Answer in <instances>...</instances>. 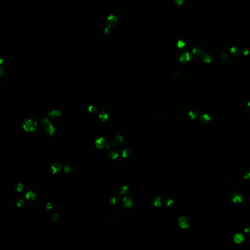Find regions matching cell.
Masks as SVG:
<instances>
[{
    "instance_id": "obj_34",
    "label": "cell",
    "mask_w": 250,
    "mask_h": 250,
    "mask_svg": "<svg viewBox=\"0 0 250 250\" xmlns=\"http://www.w3.org/2000/svg\"><path fill=\"white\" fill-rule=\"evenodd\" d=\"M53 207V205L51 202H48L46 204V208L48 210L51 209Z\"/></svg>"
},
{
    "instance_id": "obj_41",
    "label": "cell",
    "mask_w": 250,
    "mask_h": 250,
    "mask_svg": "<svg viewBox=\"0 0 250 250\" xmlns=\"http://www.w3.org/2000/svg\"><path fill=\"white\" fill-rule=\"evenodd\" d=\"M109 31H110L109 28H107L106 29V30H105V32H106V33H109Z\"/></svg>"
},
{
    "instance_id": "obj_38",
    "label": "cell",
    "mask_w": 250,
    "mask_h": 250,
    "mask_svg": "<svg viewBox=\"0 0 250 250\" xmlns=\"http://www.w3.org/2000/svg\"><path fill=\"white\" fill-rule=\"evenodd\" d=\"M249 50H248V49H243L242 50V53L244 55H248V54H249Z\"/></svg>"
},
{
    "instance_id": "obj_42",
    "label": "cell",
    "mask_w": 250,
    "mask_h": 250,
    "mask_svg": "<svg viewBox=\"0 0 250 250\" xmlns=\"http://www.w3.org/2000/svg\"><path fill=\"white\" fill-rule=\"evenodd\" d=\"M248 107L249 109H250V101L248 103Z\"/></svg>"
},
{
    "instance_id": "obj_19",
    "label": "cell",
    "mask_w": 250,
    "mask_h": 250,
    "mask_svg": "<svg viewBox=\"0 0 250 250\" xmlns=\"http://www.w3.org/2000/svg\"><path fill=\"white\" fill-rule=\"evenodd\" d=\"M24 189L23 185L21 183H17L14 184L13 186V189L15 192L21 193Z\"/></svg>"
},
{
    "instance_id": "obj_9",
    "label": "cell",
    "mask_w": 250,
    "mask_h": 250,
    "mask_svg": "<svg viewBox=\"0 0 250 250\" xmlns=\"http://www.w3.org/2000/svg\"><path fill=\"white\" fill-rule=\"evenodd\" d=\"M124 141L123 138L121 135L116 136L111 142V146L113 147L117 146L120 145Z\"/></svg>"
},
{
    "instance_id": "obj_2",
    "label": "cell",
    "mask_w": 250,
    "mask_h": 250,
    "mask_svg": "<svg viewBox=\"0 0 250 250\" xmlns=\"http://www.w3.org/2000/svg\"><path fill=\"white\" fill-rule=\"evenodd\" d=\"M41 125L48 136L52 137L55 135L56 128L48 118L45 117L43 118L41 122Z\"/></svg>"
},
{
    "instance_id": "obj_11",
    "label": "cell",
    "mask_w": 250,
    "mask_h": 250,
    "mask_svg": "<svg viewBox=\"0 0 250 250\" xmlns=\"http://www.w3.org/2000/svg\"><path fill=\"white\" fill-rule=\"evenodd\" d=\"M164 202L163 197L159 196L155 198L152 202V205L154 207H159Z\"/></svg>"
},
{
    "instance_id": "obj_27",
    "label": "cell",
    "mask_w": 250,
    "mask_h": 250,
    "mask_svg": "<svg viewBox=\"0 0 250 250\" xmlns=\"http://www.w3.org/2000/svg\"><path fill=\"white\" fill-rule=\"evenodd\" d=\"M193 53L195 57H199L201 55L202 51L199 48L195 47L193 49Z\"/></svg>"
},
{
    "instance_id": "obj_32",
    "label": "cell",
    "mask_w": 250,
    "mask_h": 250,
    "mask_svg": "<svg viewBox=\"0 0 250 250\" xmlns=\"http://www.w3.org/2000/svg\"><path fill=\"white\" fill-rule=\"evenodd\" d=\"M185 46V43L182 40H179L177 43V47L180 49H182Z\"/></svg>"
},
{
    "instance_id": "obj_25",
    "label": "cell",
    "mask_w": 250,
    "mask_h": 250,
    "mask_svg": "<svg viewBox=\"0 0 250 250\" xmlns=\"http://www.w3.org/2000/svg\"><path fill=\"white\" fill-rule=\"evenodd\" d=\"M119 155V154L118 152L115 151H111L108 153V156L112 159H115L117 158L118 157Z\"/></svg>"
},
{
    "instance_id": "obj_7",
    "label": "cell",
    "mask_w": 250,
    "mask_h": 250,
    "mask_svg": "<svg viewBox=\"0 0 250 250\" xmlns=\"http://www.w3.org/2000/svg\"><path fill=\"white\" fill-rule=\"evenodd\" d=\"M122 204L127 208L130 209L133 206V201L128 197H124L122 199Z\"/></svg>"
},
{
    "instance_id": "obj_8",
    "label": "cell",
    "mask_w": 250,
    "mask_h": 250,
    "mask_svg": "<svg viewBox=\"0 0 250 250\" xmlns=\"http://www.w3.org/2000/svg\"><path fill=\"white\" fill-rule=\"evenodd\" d=\"M62 114V112L60 110H53L48 112V116L51 118H56L61 116Z\"/></svg>"
},
{
    "instance_id": "obj_22",
    "label": "cell",
    "mask_w": 250,
    "mask_h": 250,
    "mask_svg": "<svg viewBox=\"0 0 250 250\" xmlns=\"http://www.w3.org/2000/svg\"><path fill=\"white\" fill-rule=\"evenodd\" d=\"M201 59L205 62L210 63L212 60V57L208 54H203L201 56Z\"/></svg>"
},
{
    "instance_id": "obj_33",
    "label": "cell",
    "mask_w": 250,
    "mask_h": 250,
    "mask_svg": "<svg viewBox=\"0 0 250 250\" xmlns=\"http://www.w3.org/2000/svg\"><path fill=\"white\" fill-rule=\"evenodd\" d=\"M244 233L246 236H250V227H247L244 230Z\"/></svg>"
},
{
    "instance_id": "obj_36",
    "label": "cell",
    "mask_w": 250,
    "mask_h": 250,
    "mask_svg": "<svg viewBox=\"0 0 250 250\" xmlns=\"http://www.w3.org/2000/svg\"><path fill=\"white\" fill-rule=\"evenodd\" d=\"M115 217H116L115 214L112 213L110 215L109 218L110 221H113V220L115 219Z\"/></svg>"
},
{
    "instance_id": "obj_20",
    "label": "cell",
    "mask_w": 250,
    "mask_h": 250,
    "mask_svg": "<svg viewBox=\"0 0 250 250\" xmlns=\"http://www.w3.org/2000/svg\"><path fill=\"white\" fill-rule=\"evenodd\" d=\"M121 199V197L118 195H114L110 200V203L112 205H115L118 204Z\"/></svg>"
},
{
    "instance_id": "obj_24",
    "label": "cell",
    "mask_w": 250,
    "mask_h": 250,
    "mask_svg": "<svg viewBox=\"0 0 250 250\" xmlns=\"http://www.w3.org/2000/svg\"><path fill=\"white\" fill-rule=\"evenodd\" d=\"M15 203L16 206L19 208L23 207L25 204L24 200L22 198L17 199L15 201Z\"/></svg>"
},
{
    "instance_id": "obj_31",
    "label": "cell",
    "mask_w": 250,
    "mask_h": 250,
    "mask_svg": "<svg viewBox=\"0 0 250 250\" xmlns=\"http://www.w3.org/2000/svg\"><path fill=\"white\" fill-rule=\"evenodd\" d=\"M166 205L168 207H171L173 205L174 201L171 199H168L166 201Z\"/></svg>"
},
{
    "instance_id": "obj_29",
    "label": "cell",
    "mask_w": 250,
    "mask_h": 250,
    "mask_svg": "<svg viewBox=\"0 0 250 250\" xmlns=\"http://www.w3.org/2000/svg\"><path fill=\"white\" fill-rule=\"evenodd\" d=\"M50 218L52 221H56L59 219V215L57 213H53L51 214Z\"/></svg>"
},
{
    "instance_id": "obj_15",
    "label": "cell",
    "mask_w": 250,
    "mask_h": 250,
    "mask_svg": "<svg viewBox=\"0 0 250 250\" xmlns=\"http://www.w3.org/2000/svg\"><path fill=\"white\" fill-rule=\"evenodd\" d=\"M109 118V114L104 110H102L99 114V118L102 122H106Z\"/></svg>"
},
{
    "instance_id": "obj_16",
    "label": "cell",
    "mask_w": 250,
    "mask_h": 250,
    "mask_svg": "<svg viewBox=\"0 0 250 250\" xmlns=\"http://www.w3.org/2000/svg\"><path fill=\"white\" fill-rule=\"evenodd\" d=\"M211 119V116L208 114H204L199 116V120L202 123H207Z\"/></svg>"
},
{
    "instance_id": "obj_1",
    "label": "cell",
    "mask_w": 250,
    "mask_h": 250,
    "mask_svg": "<svg viewBox=\"0 0 250 250\" xmlns=\"http://www.w3.org/2000/svg\"><path fill=\"white\" fill-rule=\"evenodd\" d=\"M23 129L27 132H33L38 130V124L35 116L28 117L24 120L22 123Z\"/></svg>"
},
{
    "instance_id": "obj_17",
    "label": "cell",
    "mask_w": 250,
    "mask_h": 250,
    "mask_svg": "<svg viewBox=\"0 0 250 250\" xmlns=\"http://www.w3.org/2000/svg\"><path fill=\"white\" fill-rule=\"evenodd\" d=\"M130 186L129 185H128V184L124 185L120 189V194L124 195H127L129 193V190H130Z\"/></svg>"
},
{
    "instance_id": "obj_37",
    "label": "cell",
    "mask_w": 250,
    "mask_h": 250,
    "mask_svg": "<svg viewBox=\"0 0 250 250\" xmlns=\"http://www.w3.org/2000/svg\"><path fill=\"white\" fill-rule=\"evenodd\" d=\"M184 0H175V3L178 6L181 5L184 3Z\"/></svg>"
},
{
    "instance_id": "obj_21",
    "label": "cell",
    "mask_w": 250,
    "mask_h": 250,
    "mask_svg": "<svg viewBox=\"0 0 250 250\" xmlns=\"http://www.w3.org/2000/svg\"><path fill=\"white\" fill-rule=\"evenodd\" d=\"M73 170L74 169H73V166L69 164H67L63 167V171L67 174L71 173L73 171Z\"/></svg>"
},
{
    "instance_id": "obj_10",
    "label": "cell",
    "mask_w": 250,
    "mask_h": 250,
    "mask_svg": "<svg viewBox=\"0 0 250 250\" xmlns=\"http://www.w3.org/2000/svg\"><path fill=\"white\" fill-rule=\"evenodd\" d=\"M117 21H118V18L115 16L110 15L107 18V24L110 27H111L116 24Z\"/></svg>"
},
{
    "instance_id": "obj_26",
    "label": "cell",
    "mask_w": 250,
    "mask_h": 250,
    "mask_svg": "<svg viewBox=\"0 0 250 250\" xmlns=\"http://www.w3.org/2000/svg\"><path fill=\"white\" fill-rule=\"evenodd\" d=\"M121 155L123 158H128L131 156V152L129 149H125L122 151Z\"/></svg>"
},
{
    "instance_id": "obj_35",
    "label": "cell",
    "mask_w": 250,
    "mask_h": 250,
    "mask_svg": "<svg viewBox=\"0 0 250 250\" xmlns=\"http://www.w3.org/2000/svg\"><path fill=\"white\" fill-rule=\"evenodd\" d=\"M221 58H222V59H223L224 60H226L227 59H228V58H229V56H228V54L226 53H223L221 54Z\"/></svg>"
},
{
    "instance_id": "obj_23",
    "label": "cell",
    "mask_w": 250,
    "mask_h": 250,
    "mask_svg": "<svg viewBox=\"0 0 250 250\" xmlns=\"http://www.w3.org/2000/svg\"><path fill=\"white\" fill-rule=\"evenodd\" d=\"M87 110L90 113L92 114H96L98 113V109L94 105H90L87 108Z\"/></svg>"
},
{
    "instance_id": "obj_12",
    "label": "cell",
    "mask_w": 250,
    "mask_h": 250,
    "mask_svg": "<svg viewBox=\"0 0 250 250\" xmlns=\"http://www.w3.org/2000/svg\"><path fill=\"white\" fill-rule=\"evenodd\" d=\"M190 55L188 52H184L181 54L179 57V61L184 64L186 62H189L190 60Z\"/></svg>"
},
{
    "instance_id": "obj_5",
    "label": "cell",
    "mask_w": 250,
    "mask_h": 250,
    "mask_svg": "<svg viewBox=\"0 0 250 250\" xmlns=\"http://www.w3.org/2000/svg\"><path fill=\"white\" fill-rule=\"evenodd\" d=\"M242 195L238 192H235L233 193L231 196V200L232 201L235 203V204H238L240 203L242 201Z\"/></svg>"
},
{
    "instance_id": "obj_39",
    "label": "cell",
    "mask_w": 250,
    "mask_h": 250,
    "mask_svg": "<svg viewBox=\"0 0 250 250\" xmlns=\"http://www.w3.org/2000/svg\"><path fill=\"white\" fill-rule=\"evenodd\" d=\"M174 75L176 78H179L181 75V73L179 71H177L175 73Z\"/></svg>"
},
{
    "instance_id": "obj_13",
    "label": "cell",
    "mask_w": 250,
    "mask_h": 250,
    "mask_svg": "<svg viewBox=\"0 0 250 250\" xmlns=\"http://www.w3.org/2000/svg\"><path fill=\"white\" fill-rule=\"evenodd\" d=\"M244 240V237L243 235L240 233L235 234L233 237L234 242L237 244H241Z\"/></svg>"
},
{
    "instance_id": "obj_40",
    "label": "cell",
    "mask_w": 250,
    "mask_h": 250,
    "mask_svg": "<svg viewBox=\"0 0 250 250\" xmlns=\"http://www.w3.org/2000/svg\"><path fill=\"white\" fill-rule=\"evenodd\" d=\"M124 213V210L122 209H121L118 211V213L120 214H122Z\"/></svg>"
},
{
    "instance_id": "obj_3",
    "label": "cell",
    "mask_w": 250,
    "mask_h": 250,
    "mask_svg": "<svg viewBox=\"0 0 250 250\" xmlns=\"http://www.w3.org/2000/svg\"><path fill=\"white\" fill-rule=\"evenodd\" d=\"M95 145L96 148L99 149H109V143L108 141L104 137H100L95 141Z\"/></svg>"
},
{
    "instance_id": "obj_30",
    "label": "cell",
    "mask_w": 250,
    "mask_h": 250,
    "mask_svg": "<svg viewBox=\"0 0 250 250\" xmlns=\"http://www.w3.org/2000/svg\"><path fill=\"white\" fill-rule=\"evenodd\" d=\"M243 177L245 179L250 178V169L247 170L243 173Z\"/></svg>"
},
{
    "instance_id": "obj_14",
    "label": "cell",
    "mask_w": 250,
    "mask_h": 250,
    "mask_svg": "<svg viewBox=\"0 0 250 250\" xmlns=\"http://www.w3.org/2000/svg\"><path fill=\"white\" fill-rule=\"evenodd\" d=\"M36 196L35 194L31 191H28L25 195V199L30 202L34 201L36 199Z\"/></svg>"
},
{
    "instance_id": "obj_28",
    "label": "cell",
    "mask_w": 250,
    "mask_h": 250,
    "mask_svg": "<svg viewBox=\"0 0 250 250\" xmlns=\"http://www.w3.org/2000/svg\"><path fill=\"white\" fill-rule=\"evenodd\" d=\"M189 116L190 119H196L198 116V113L196 111H190L189 112Z\"/></svg>"
},
{
    "instance_id": "obj_4",
    "label": "cell",
    "mask_w": 250,
    "mask_h": 250,
    "mask_svg": "<svg viewBox=\"0 0 250 250\" xmlns=\"http://www.w3.org/2000/svg\"><path fill=\"white\" fill-rule=\"evenodd\" d=\"M178 225L183 229L189 228L190 225V222L189 218L186 216H181L178 219Z\"/></svg>"
},
{
    "instance_id": "obj_6",
    "label": "cell",
    "mask_w": 250,
    "mask_h": 250,
    "mask_svg": "<svg viewBox=\"0 0 250 250\" xmlns=\"http://www.w3.org/2000/svg\"><path fill=\"white\" fill-rule=\"evenodd\" d=\"M50 169V171L52 174H56L62 170V167L60 163L55 162L51 164Z\"/></svg>"
},
{
    "instance_id": "obj_18",
    "label": "cell",
    "mask_w": 250,
    "mask_h": 250,
    "mask_svg": "<svg viewBox=\"0 0 250 250\" xmlns=\"http://www.w3.org/2000/svg\"><path fill=\"white\" fill-rule=\"evenodd\" d=\"M231 53L234 56H239L242 52L241 49L238 47H232L230 49Z\"/></svg>"
}]
</instances>
